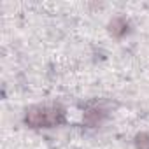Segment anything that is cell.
Masks as SVG:
<instances>
[{
  "label": "cell",
  "instance_id": "277c9868",
  "mask_svg": "<svg viewBox=\"0 0 149 149\" xmlns=\"http://www.w3.org/2000/svg\"><path fill=\"white\" fill-rule=\"evenodd\" d=\"M135 149H149V132H140L135 135Z\"/></svg>",
  "mask_w": 149,
  "mask_h": 149
},
{
  "label": "cell",
  "instance_id": "3957f363",
  "mask_svg": "<svg viewBox=\"0 0 149 149\" xmlns=\"http://www.w3.org/2000/svg\"><path fill=\"white\" fill-rule=\"evenodd\" d=\"M107 30H109V33H111L112 37L121 39V37H125V35L130 32V23H128L126 18H123V16H116V18H112V19L109 21Z\"/></svg>",
  "mask_w": 149,
  "mask_h": 149
},
{
  "label": "cell",
  "instance_id": "6da1fadb",
  "mask_svg": "<svg viewBox=\"0 0 149 149\" xmlns=\"http://www.w3.org/2000/svg\"><path fill=\"white\" fill-rule=\"evenodd\" d=\"M67 112L60 104L33 105L25 112V125L30 128H54L65 123Z\"/></svg>",
  "mask_w": 149,
  "mask_h": 149
},
{
  "label": "cell",
  "instance_id": "7a4b0ae2",
  "mask_svg": "<svg viewBox=\"0 0 149 149\" xmlns=\"http://www.w3.org/2000/svg\"><path fill=\"white\" fill-rule=\"evenodd\" d=\"M107 118V111L100 105H91L84 111L83 114V123L88 126V128H97L100 126Z\"/></svg>",
  "mask_w": 149,
  "mask_h": 149
}]
</instances>
